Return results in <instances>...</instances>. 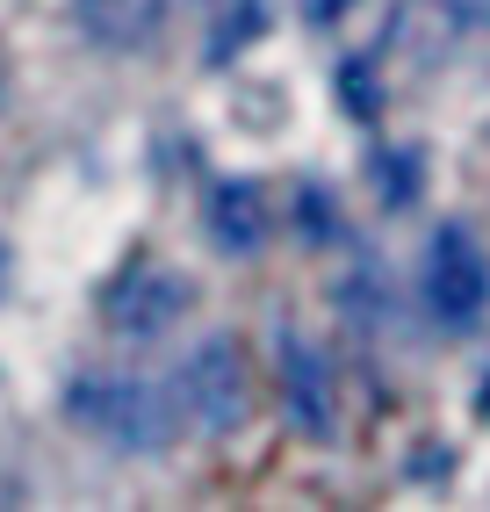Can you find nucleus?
<instances>
[{
  "instance_id": "nucleus-1",
  "label": "nucleus",
  "mask_w": 490,
  "mask_h": 512,
  "mask_svg": "<svg viewBox=\"0 0 490 512\" xmlns=\"http://www.w3.org/2000/svg\"><path fill=\"white\" fill-rule=\"evenodd\" d=\"M65 412L73 426H87L101 448H123V455H159L173 448V426H181V397L173 383H137V375H80L65 390Z\"/></svg>"
},
{
  "instance_id": "nucleus-2",
  "label": "nucleus",
  "mask_w": 490,
  "mask_h": 512,
  "mask_svg": "<svg viewBox=\"0 0 490 512\" xmlns=\"http://www.w3.org/2000/svg\"><path fill=\"white\" fill-rule=\"evenodd\" d=\"M426 311L447 332H469L490 311V260L462 224H440L433 231V253H426Z\"/></svg>"
},
{
  "instance_id": "nucleus-3",
  "label": "nucleus",
  "mask_w": 490,
  "mask_h": 512,
  "mask_svg": "<svg viewBox=\"0 0 490 512\" xmlns=\"http://www.w3.org/2000/svg\"><path fill=\"white\" fill-rule=\"evenodd\" d=\"M173 397H181V419L209 426V433H231L245 419V354L238 339H202V347L173 368Z\"/></svg>"
},
{
  "instance_id": "nucleus-4",
  "label": "nucleus",
  "mask_w": 490,
  "mask_h": 512,
  "mask_svg": "<svg viewBox=\"0 0 490 512\" xmlns=\"http://www.w3.org/2000/svg\"><path fill=\"white\" fill-rule=\"evenodd\" d=\"M181 311H188V282L173 275V267H152V260H137L130 275L109 289V325L123 339H159Z\"/></svg>"
},
{
  "instance_id": "nucleus-5",
  "label": "nucleus",
  "mask_w": 490,
  "mask_h": 512,
  "mask_svg": "<svg viewBox=\"0 0 490 512\" xmlns=\"http://www.w3.org/2000/svg\"><path fill=\"white\" fill-rule=\"evenodd\" d=\"M282 397H289V419L303 440H332V368L296 332L282 339Z\"/></svg>"
},
{
  "instance_id": "nucleus-6",
  "label": "nucleus",
  "mask_w": 490,
  "mask_h": 512,
  "mask_svg": "<svg viewBox=\"0 0 490 512\" xmlns=\"http://www.w3.org/2000/svg\"><path fill=\"white\" fill-rule=\"evenodd\" d=\"M202 217H209V238H217L231 260H253L267 246V231H274V210H267V195L253 181H217Z\"/></svg>"
},
{
  "instance_id": "nucleus-7",
  "label": "nucleus",
  "mask_w": 490,
  "mask_h": 512,
  "mask_svg": "<svg viewBox=\"0 0 490 512\" xmlns=\"http://www.w3.org/2000/svg\"><path fill=\"white\" fill-rule=\"evenodd\" d=\"M73 22L101 51H145L166 29V0H73Z\"/></svg>"
},
{
  "instance_id": "nucleus-8",
  "label": "nucleus",
  "mask_w": 490,
  "mask_h": 512,
  "mask_svg": "<svg viewBox=\"0 0 490 512\" xmlns=\"http://www.w3.org/2000/svg\"><path fill=\"white\" fill-rule=\"evenodd\" d=\"M346 8H354V0H303L310 22H332V15H346Z\"/></svg>"
},
{
  "instance_id": "nucleus-9",
  "label": "nucleus",
  "mask_w": 490,
  "mask_h": 512,
  "mask_svg": "<svg viewBox=\"0 0 490 512\" xmlns=\"http://www.w3.org/2000/svg\"><path fill=\"white\" fill-rule=\"evenodd\" d=\"M0 94H8V58H0Z\"/></svg>"
}]
</instances>
